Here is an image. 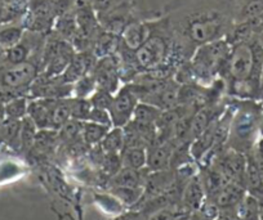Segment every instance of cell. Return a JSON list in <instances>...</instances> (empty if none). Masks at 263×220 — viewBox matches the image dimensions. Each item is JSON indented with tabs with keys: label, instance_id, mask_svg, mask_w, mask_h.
<instances>
[{
	"label": "cell",
	"instance_id": "cell-1",
	"mask_svg": "<svg viewBox=\"0 0 263 220\" xmlns=\"http://www.w3.org/2000/svg\"><path fill=\"white\" fill-rule=\"evenodd\" d=\"M161 14L173 34L172 59L179 67L200 45L226 39L236 24V0H171Z\"/></svg>",
	"mask_w": 263,
	"mask_h": 220
},
{
	"label": "cell",
	"instance_id": "cell-2",
	"mask_svg": "<svg viewBox=\"0 0 263 220\" xmlns=\"http://www.w3.org/2000/svg\"><path fill=\"white\" fill-rule=\"evenodd\" d=\"M230 98V105L234 108V115L230 128V135L226 147L241 152H250L255 142L260 138L259 120L263 102L253 99H237Z\"/></svg>",
	"mask_w": 263,
	"mask_h": 220
},
{
	"label": "cell",
	"instance_id": "cell-3",
	"mask_svg": "<svg viewBox=\"0 0 263 220\" xmlns=\"http://www.w3.org/2000/svg\"><path fill=\"white\" fill-rule=\"evenodd\" d=\"M138 103H140V98L135 87L130 83L121 85L120 89L114 94L112 103L108 108L112 126L124 128L126 124L130 123Z\"/></svg>",
	"mask_w": 263,
	"mask_h": 220
},
{
	"label": "cell",
	"instance_id": "cell-4",
	"mask_svg": "<svg viewBox=\"0 0 263 220\" xmlns=\"http://www.w3.org/2000/svg\"><path fill=\"white\" fill-rule=\"evenodd\" d=\"M90 73L95 77L98 89H103L106 92H110L111 94H115L121 88L119 62L116 54L97 58V62Z\"/></svg>",
	"mask_w": 263,
	"mask_h": 220
},
{
	"label": "cell",
	"instance_id": "cell-5",
	"mask_svg": "<svg viewBox=\"0 0 263 220\" xmlns=\"http://www.w3.org/2000/svg\"><path fill=\"white\" fill-rule=\"evenodd\" d=\"M96 62H97V57L93 54L92 50L77 52L67 68L61 73L60 76L53 80L61 83V84H74L83 76L90 73Z\"/></svg>",
	"mask_w": 263,
	"mask_h": 220
},
{
	"label": "cell",
	"instance_id": "cell-6",
	"mask_svg": "<svg viewBox=\"0 0 263 220\" xmlns=\"http://www.w3.org/2000/svg\"><path fill=\"white\" fill-rule=\"evenodd\" d=\"M206 199L205 189H204L203 181L200 174H195L191 179L186 183L181 194L179 201V211L192 214L200 210L203 204Z\"/></svg>",
	"mask_w": 263,
	"mask_h": 220
},
{
	"label": "cell",
	"instance_id": "cell-7",
	"mask_svg": "<svg viewBox=\"0 0 263 220\" xmlns=\"http://www.w3.org/2000/svg\"><path fill=\"white\" fill-rule=\"evenodd\" d=\"M174 142H164V143H154L147 147V161L146 170L161 171L171 169L172 155L174 151Z\"/></svg>",
	"mask_w": 263,
	"mask_h": 220
},
{
	"label": "cell",
	"instance_id": "cell-8",
	"mask_svg": "<svg viewBox=\"0 0 263 220\" xmlns=\"http://www.w3.org/2000/svg\"><path fill=\"white\" fill-rule=\"evenodd\" d=\"M160 14V13H159ZM158 14V16H159ZM156 17V16H155ZM150 18H143V19H137V21L132 22L128 26L124 29V31L121 32L120 39L129 49L137 50L143 43L147 40L148 35L151 32V19Z\"/></svg>",
	"mask_w": 263,
	"mask_h": 220
},
{
	"label": "cell",
	"instance_id": "cell-9",
	"mask_svg": "<svg viewBox=\"0 0 263 220\" xmlns=\"http://www.w3.org/2000/svg\"><path fill=\"white\" fill-rule=\"evenodd\" d=\"M57 99L34 98L29 101L27 116L37 126V129H52V112Z\"/></svg>",
	"mask_w": 263,
	"mask_h": 220
},
{
	"label": "cell",
	"instance_id": "cell-10",
	"mask_svg": "<svg viewBox=\"0 0 263 220\" xmlns=\"http://www.w3.org/2000/svg\"><path fill=\"white\" fill-rule=\"evenodd\" d=\"M245 196H247V189L244 184L240 182H230L212 198V201L219 207L221 211L235 210Z\"/></svg>",
	"mask_w": 263,
	"mask_h": 220
},
{
	"label": "cell",
	"instance_id": "cell-11",
	"mask_svg": "<svg viewBox=\"0 0 263 220\" xmlns=\"http://www.w3.org/2000/svg\"><path fill=\"white\" fill-rule=\"evenodd\" d=\"M25 32H26V29H25L21 18L2 24L0 25V47L4 50L11 49L21 42Z\"/></svg>",
	"mask_w": 263,
	"mask_h": 220
},
{
	"label": "cell",
	"instance_id": "cell-12",
	"mask_svg": "<svg viewBox=\"0 0 263 220\" xmlns=\"http://www.w3.org/2000/svg\"><path fill=\"white\" fill-rule=\"evenodd\" d=\"M52 34L55 36L61 37L63 40L71 42L72 37L77 35L78 32V22H77V14H75V9H70L69 12L61 14L57 19H55L54 25H53Z\"/></svg>",
	"mask_w": 263,
	"mask_h": 220
},
{
	"label": "cell",
	"instance_id": "cell-13",
	"mask_svg": "<svg viewBox=\"0 0 263 220\" xmlns=\"http://www.w3.org/2000/svg\"><path fill=\"white\" fill-rule=\"evenodd\" d=\"M145 169L136 170V169L121 168L116 174L110 178V186L112 187H145L146 176L143 174Z\"/></svg>",
	"mask_w": 263,
	"mask_h": 220
},
{
	"label": "cell",
	"instance_id": "cell-14",
	"mask_svg": "<svg viewBox=\"0 0 263 220\" xmlns=\"http://www.w3.org/2000/svg\"><path fill=\"white\" fill-rule=\"evenodd\" d=\"M123 168L142 170L146 169L147 148L146 147H125L120 153Z\"/></svg>",
	"mask_w": 263,
	"mask_h": 220
},
{
	"label": "cell",
	"instance_id": "cell-15",
	"mask_svg": "<svg viewBox=\"0 0 263 220\" xmlns=\"http://www.w3.org/2000/svg\"><path fill=\"white\" fill-rule=\"evenodd\" d=\"M235 216L237 220H260L259 199L247 193L235 209Z\"/></svg>",
	"mask_w": 263,
	"mask_h": 220
},
{
	"label": "cell",
	"instance_id": "cell-16",
	"mask_svg": "<svg viewBox=\"0 0 263 220\" xmlns=\"http://www.w3.org/2000/svg\"><path fill=\"white\" fill-rule=\"evenodd\" d=\"M145 193V187H112L111 194L124 206H137Z\"/></svg>",
	"mask_w": 263,
	"mask_h": 220
},
{
	"label": "cell",
	"instance_id": "cell-17",
	"mask_svg": "<svg viewBox=\"0 0 263 220\" xmlns=\"http://www.w3.org/2000/svg\"><path fill=\"white\" fill-rule=\"evenodd\" d=\"M111 128L101 124L92 123V121H83L82 123V141L85 146H97L102 142L106 134Z\"/></svg>",
	"mask_w": 263,
	"mask_h": 220
},
{
	"label": "cell",
	"instance_id": "cell-18",
	"mask_svg": "<svg viewBox=\"0 0 263 220\" xmlns=\"http://www.w3.org/2000/svg\"><path fill=\"white\" fill-rule=\"evenodd\" d=\"M100 146L105 153H121V151L125 147L124 129L112 126L105 135V138L102 139Z\"/></svg>",
	"mask_w": 263,
	"mask_h": 220
},
{
	"label": "cell",
	"instance_id": "cell-19",
	"mask_svg": "<svg viewBox=\"0 0 263 220\" xmlns=\"http://www.w3.org/2000/svg\"><path fill=\"white\" fill-rule=\"evenodd\" d=\"M21 120L7 117L0 126V141L13 148H20Z\"/></svg>",
	"mask_w": 263,
	"mask_h": 220
},
{
	"label": "cell",
	"instance_id": "cell-20",
	"mask_svg": "<svg viewBox=\"0 0 263 220\" xmlns=\"http://www.w3.org/2000/svg\"><path fill=\"white\" fill-rule=\"evenodd\" d=\"M163 113V110L150 105V103L140 102L136 107L133 118L132 120L140 124H147V125H155L156 121Z\"/></svg>",
	"mask_w": 263,
	"mask_h": 220
},
{
	"label": "cell",
	"instance_id": "cell-21",
	"mask_svg": "<svg viewBox=\"0 0 263 220\" xmlns=\"http://www.w3.org/2000/svg\"><path fill=\"white\" fill-rule=\"evenodd\" d=\"M70 98H62V99H57V102H55L52 112V129H54V130H58L67 121L71 120V102H70Z\"/></svg>",
	"mask_w": 263,
	"mask_h": 220
},
{
	"label": "cell",
	"instance_id": "cell-22",
	"mask_svg": "<svg viewBox=\"0 0 263 220\" xmlns=\"http://www.w3.org/2000/svg\"><path fill=\"white\" fill-rule=\"evenodd\" d=\"M29 98L26 95H17L4 103L6 116L14 120H22L27 116L29 111Z\"/></svg>",
	"mask_w": 263,
	"mask_h": 220
},
{
	"label": "cell",
	"instance_id": "cell-23",
	"mask_svg": "<svg viewBox=\"0 0 263 220\" xmlns=\"http://www.w3.org/2000/svg\"><path fill=\"white\" fill-rule=\"evenodd\" d=\"M37 126L35 125L34 121L26 116L21 120V133H20V148L25 152H30L34 146L35 136L37 133Z\"/></svg>",
	"mask_w": 263,
	"mask_h": 220
},
{
	"label": "cell",
	"instance_id": "cell-24",
	"mask_svg": "<svg viewBox=\"0 0 263 220\" xmlns=\"http://www.w3.org/2000/svg\"><path fill=\"white\" fill-rule=\"evenodd\" d=\"M96 89H97V84H96L95 77L92 76V73H88L72 84V97L89 98L96 92Z\"/></svg>",
	"mask_w": 263,
	"mask_h": 220
},
{
	"label": "cell",
	"instance_id": "cell-25",
	"mask_svg": "<svg viewBox=\"0 0 263 220\" xmlns=\"http://www.w3.org/2000/svg\"><path fill=\"white\" fill-rule=\"evenodd\" d=\"M70 102H71V118L78 121H87L92 110L89 98L71 97Z\"/></svg>",
	"mask_w": 263,
	"mask_h": 220
},
{
	"label": "cell",
	"instance_id": "cell-26",
	"mask_svg": "<svg viewBox=\"0 0 263 220\" xmlns=\"http://www.w3.org/2000/svg\"><path fill=\"white\" fill-rule=\"evenodd\" d=\"M84 2H87L92 7V9L98 17L101 14L106 13V12L111 11V9L116 8V7L121 6V4L129 3V2H133V0H84Z\"/></svg>",
	"mask_w": 263,
	"mask_h": 220
},
{
	"label": "cell",
	"instance_id": "cell-27",
	"mask_svg": "<svg viewBox=\"0 0 263 220\" xmlns=\"http://www.w3.org/2000/svg\"><path fill=\"white\" fill-rule=\"evenodd\" d=\"M114 94H111L110 92H106L103 89H96V92L93 93L89 97V102L92 105V107H98V108H105L108 110L112 103Z\"/></svg>",
	"mask_w": 263,
	"mask_h": 220
},
{
	"label": "cell",
	"instance_id": "cell-28",
	"mask_svg": "<svg viewBox=\"0 0 263 220\" xmlns=\"http://www.w3.org/2000/svg\"><path fill=\"white\" fill-rule=\"evenodd\" d=\"M87 121H92V123L101 124V125L112 128V120H111V115H110V112H108V110H105V108L92 107Z\"/></svg>",
	"mask_w": 263,
	"mask_h": 220
},
{
	"label": "cell",
	"instance_id": "cell-29",
	"mask_svg": "<svg viewBox=\"0 0 263 220\" xmlns=\"http://www.w3.org/2000/svg\"><path fill=\"white\" fill-rule=\"evenodd\" d=\"M247 156L253 161V163H254V165L257 166V169L263 175V138L262 136L255 142V144L253 146L250 152L247 153Z\"/></svg>",
	"mask_w": 263,
	"mask_h": 220
},
{
	"label": "cell",
	"instance_id": "cell-30",
	"mask_svg": "<svg viewBox=\"0 0 263 220\" xmlns=\"http://www.w3.org/2000/svg\"><path fill=\"white\" fill-rule=\"evenodd\" d=\"M179 214H182V212H179L176 207H164V209L158 210L154 214H151L145 220H177Z\"/></svg>",
	"mask_w": 263,
	"mask_h": 220
},
{
	"label": "cell",
	"instance_id": "cell-31",
	"mask_svg": "<svg viewBox=\"0 0 263 220\" xmlns=\"http://www.w3.org/2000/svg\"><path fill=\"white\" fill-rule=\"evenodd\" d=\"M259 135L263 138V106H262V112H260V120H259Z\"/></svg>",
	"mask_w": 263,
	"mask_h": 220
},
{
	"label": "cell",
	"instance_id": "cell-32",
	"mask_svg": "<svg viewBox=\"0 0 263 220\" xmlns=\"http://www.w3.org/2000/svg\"><path fill=\"white\" fill-rule=\"evenodd\" d=\"M191 217V214H187V212H182V214L178 215L177 220H190Z\"/></svg>",
	"mask_w": 263,
	"mask_h": 220
},
{
	"label": "cell",
	"instance_id": "cell-33",
	"mask_svg": "<svg viewBox=\"0 0 263 220\" xmlns=\"http://www.w3.org/2000/svg\"><path fill=\"white\" fill-rule=\"evenodd\" d=\"M260 94H262V101H263V71H262V79H260Z\"/></svg>",
	"mask_w": 263,
	"mask_h": 220
}]
</instances>
